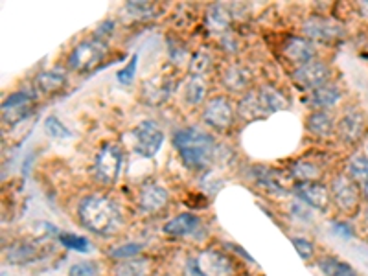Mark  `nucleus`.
Listing matches in <instances>:
<instances>
[{
  "mask_svg": "<svg viewBox=\"0 0 368 276\" xmlns=\"http://www.w3.org/2000/svg\"><path fill=\"white\" fill-rule=\"evenodd\" d=\"M168 203H170V194L159 183H145L138 192V206L144 212H160L168 206Z\"/></svg>",
  "mask_w": 368,
  "mask_h": 276,
  "instance_id": "obj_12",
  "label": "nucleus"
},
{
  "mask_svg": "<svg viewBox=\"0 0 368 276\" xmlns=\"http://www.w3.org/2000/svg\"><path fill=\"white\" fill-rule=\"evenodd\" d=\"M237 117L247 121L267 117L262 103H260V98H258V91H249L247 94L242 98V102L237 105Z\"/></svg>",
  "mask_w": 368,
  "mask_h": 276,
  "instance_id": "obj_21",
  "label": "nucleus"
},
{
  "mask_svg": "<svg viewBox=\"0 0 368 276\" xmlns=\"http://www.w3.org/2000/svg\"><path fill=\"white\" fill-rule=\"evenodd\" d=\"M230 22H232V17H230V11L225 8L223 4H216L210 8L209 15H206V25L212 32H218V34H228V28H230Z\"/></svg>",
  "mask_w": 368,
  "mask_h": 276,
  "instance_id": "obj_25",
  "label": "nucleus"
},
{
  "mask_svg": "<svg viewBox=\"0 0 368 276\" xmlns=\"http://www.w3.org/2000/svg\"><path fill=\"white\" fill-rule=\"evenodd\" d=\"M6 258H8V262L13 263V265H28V263L35 262V260L39 258V249L35 247L34 243H17V245L10 247Z\"/></svg>",
  "mask_w": 368,
  "mask_h": 276,
  "instance_id": "obj_23",
  "label": "nucleus"
},
{
  "mask_svg": "<svg viewBox=\"0 0 368 276\" xmlns=\"http://www.w3.org/2000/svg\"><path fill=\"white\" fill-rule=\"evenodd\" d=\"M34 100V94L26 91H19L10 94V96L4 100V103H2V118H4V124L15 126V124H19L20 120H25L29 114V111H32Z\"/></svg>",
  "mask_w": 368,
  "mask_h": 276,
  "instance_id": "obj_9",
  "label": "nucleus"
},
{
  "mask_svg": "<svg viewBox=\"0 0 368 276\" xmlns=\"http://www.w3.org/2000/svg\"><path fill=\"white\" fill-rule=\"evenodd\" d=\"M225 88L230 92H245L247 94L249 87L252 83V74L247 67L243 65H230L225 68L223 76H221Z\"/></svg>",
  "mask_w": 368,
  "mask_h": 276,
  "instance_id": "obj_16",
  "label": "nucleus"
},
{
  "mask_svg": "<svg viewBox=\"0 0 368 276\" xmlns=\"http://www.w3.org/2000/svg\"><path fill=\"white\" fill-rule=\"evenodd\" d=\"M350 179H354L357 184L368 183V157L367 155H354L348 160L346 166Z\"/></svg>",
  "mask_w": 368,
  "mask_h": 276,
  "instance_id": "obj_29",
  "label": "nucleus"
},
{
  "mask_svg": "<svg viewBox=\"0 0 368 276\" xmlns=\"http://www.w3.org/2000/svg\"><path fill=\"white\" fill-rule=\"evenodd\" d=\"M258 98H260V103H262L263 111H265L267 117L272 114V112L284 111V109L289 107V100H287L278 88L271 87V85H265V87L258 88Z\"/></svg>",
  "mask_w": 368,
  "mask_h": 276,
  "instance_id": "obj_20",
  "label": "nucleus"
},
{
  "mask_svg": "<svg viewBox=\"0 0 368 276\" xmlns=\"http://www.w3.org/2000/svg\"><path fill=\"white\" fill-rule=\"evenodd\" d=\"M204 96H206V85H204L203 78L190 76L188 83H186V91H184L186 102L192 103V105H199L204 100Z\"/></svg>",
  "mask_w": 368,
  "mask_h": 276,
  "instance_id": "obj_30",
  "label": "nucleus"
},
{
  "mask_svg": "<svg viewBox=\"0 0 368 276\" xmlns=\"http://www.w3.org/2000/svg\"><path fill=\"white\" fill-rule=\"evenodd\" d=\"M302 32L308 39L322 41V43L339 39L343 35V28L335 20L322 19V17H311V19L305 20Z\"/></svg>",
  "mask_w": 368,
  "mask_h": 276,
  "instance_id": "obj_11",
  "label": "nucleus"
},
{
  "mask_svg": "<svg viewBox=\"0 0 368 276\" xmlns=\"http://www.w3.org/2000/svg\"><path fill=\"white\" fill-rule=\"evenodd\" d=\"M78 219L83 228L98 236H109L120 227L121 213L109 195L91 194L78 204Z\"/></svg>",
  "mask_w": 368,
  "mask_h": 276,
  "instance_id": "obj_1",
  "label": "nucleus"
},
{
  "mask_svg": "<svg viewBox=\"0 0 368 276\" xmlns=\"http://www.w3.org/2000/svg\"><path fill=\"white\" fill-rule=\"evenodd\" d=\"M334 230L337 234H341L344 239H350V237L354 236V230H352V227H350L348 223H343V221H337V223L334 225Z\"/></svg>",
  "mask_w": 368,
  "mask_h": 276,
  "instance_id": "obj_40",
  "label": "nucleus"
},
{
  "mask_svg": "<svg viewBox=\"0 0 368 276\" xmlns=\"http://www.w3.org/2000/svg\"><path fill=\"white\" fill-rule=\"evenodd\" d=\"M335 129V120L328 111H313L308 117V131L315 136H329Z\"/></svg>",
  "mask_w": 368,
  "mask_h": 276,
  "instance_id": "obj_22",
  "label": "nucleus"
},
{
  "mask_svg": "<svg viewBox=\"0 0 368 276\" xmlns=\"http://www.w3.org/2000/svg\"><path fill=\"white\" fill-rule=\"evenodd\" d=\"M341 100V91L335 85H324V87L317 88L310 94L308 102L315 111H328L334 105H337Z\"/></svg>",
  "mask_w": 368,
  "mask_h": 276,
  "instance_id": "obj_19",
  "label": "nucleus"
},
{
  "mask_svg": "<svg viewBox=\"0 0 368 276\" xmlns=\"http://www.w3.org/2000/svg\"><path fill=\"white\" fill-rule=\"evenodd\" d=\"M329 194L335 206L344 213H355L361 203V188L354 179H350L348 175H337L331 180Z\"/></svg>",
  "mask_w": 368,
  "mask_h": 276,
  "instance_id": "obj_6",
  "label": "nucleus"
},
{
  "mask_svg": "<svg viewBox=\"0 0 368 276\" xmlns=\"http://www.w3.org/2000/svg\"><path fill=\"white\" fill-rule=\"evenodd\" d=\"M291 173L298 183H319L320 168L311 162H295L291 166Z\"/></svg>",
  "mask_w": 368,
  "mask_h": 276,
  "instance_id": "obj_28",
  "label": "nucleus"
},
{
  "mask_svg": "<svg viewBox=\"0 0 368 276\" xmlns=\"http://www.w3.org/2000/svg\"><path fill=\"white\" fill-rule=\"evenodd\" d=\"M236 112L237 111L234 109V103L230 102V98L213 96L204 105L203 120L204 124H209L213 129L225 131L228 127H232L234 120H236Z\"/></svg>",
  "mask_w": 368,
  "mask_h": 276,
  "instance_id": "obj_7",
  "label": "nucleus"
},
{
  "mask_svg": "<svg viewBox=\"0 0 368 276\" xmlns=\"http://www.w3.org/2000/svg\"><path fill=\"white\" fill-rule=\"evenodd\" d=\"M363 195H364V199H367V201H368V183L364 184V188H363Z\"/></svg>",
  "mask_w": 368,
  "mask_h": 276,
  "instance_id": "obj_42",
  "label": "nucleus"
},
{
  "mask_svg": "<svg viewBox=\"0 0 368 276\" xmlns=\"http://www.w3.org/2000/svg\"><path fill=\"white\" fill-rule=\"evenodd\" d=\"M44 133L55 138V140H67L72 136L70 129L58 117H48L44 120Z\"/></svg>",
  "mask_w": 368,
  "mask_h": 276,
  "instance_id": "obj_31",
  "label": "nucleus"
},
{
  "mask_svg": "<svg viewBox=\"0 0 368 276\" xmlns=\"http://www.w3.org/2000/svg\"><path fill=\"white\" fill-rule=\"evenodd\" d=\"M317 265L326 276H359L354 267L346 262H341L339 258L322 256L319 258Z\"/></svg>",
  "mask_w": 368,
  "mask_h": 276,
  "instance_id": "obj_26",
  "label": "nucleus"
},
{
  "mask_svg": "<svg viewBox=\"0 0 368 276\" xmlns=\"http://www.w3.org/2000/svg\"><path fill=\"white\" fill-rule=\"evenodd\" d=\"M331 76L328 65H324L319 59H313L310 63L296 67L293 72V79L304 91H317V88L328 85V79Z\"/></svg>",
  "mask_w": 368,
  "mask_h": 276,
  "instance_id": "obj_8",
  "label": "nucleus"
},
{
  "mask_svg": "<svg viewBox=\"0 0 368 276\" xmlns=\"http://www.w3.org/2000/svg\"><path fill=\"white\" fill-rule=\"evenodd\" d=\"M293 192L301 201L320 210V212H326L329 209V203H331L329 188L322 183H296Z\"/></svg>",
  "mask_w": 368,
  "mask_h": 276,
  "instance_id": "obj_10",
  "label": "nucleus"
},
{
  "mask_svg": "<svg viewBox=\"0 0 368 276\" xmlns=\"http://www.w3.org/2000/svg\"><path fill=\"white\" fill-rule=\"evenodd\" d=\"M364 221L368 223V206H367V210H364Z\"/></svg>",
  "mask_w": 368,
  "mask_h": 276,
  "instance_id": "obj_43",
  "label": "nucleus"
},
{
  "mask_svg": "<svg viewBox=\"0 0 368 276\" xmlns=\"http://www.w3.org/2000/svg\"><path fill=\"white\" fill-rule=\"evenodd\" d=\"M150 260L147 258H131L121 260L114 267V276H150Z\"/></svg>",
  "mask_w": 368,
  "mask_h": 276,
  "instance_id": "obj_27",
  "label": "nucleus"
},
{
  "mask_svg": "<svg viewBox=\"0 0 368 276\" xmlns=\"http://www.w3.org/2000/svg\"><path fill=\"white\" fill-rule=\"evenodd\" d=\"M209 67H210L209 53L197 52L192 55V61H190V74H192V76L203 78V74L209 70Z\"/></svg>",
  "mask_w": 368,
  "mask_h": 276,
  "instance_id": "obj_32",
  "label": "nucleus"
},
{
  "mask_svg": "<svg viewBox=\"0 0 368 276\" xmlns=\"http://www.w3.org/2000/svg\"><path fill=\"white\" fill-rule=\"evenodd\" d=\"M59 242L63 243L65 247L76 252H87L88 251V242L85 237L76 236V234H61Z\"/></svg>",
  "mask_w": 368,
  "mask_h": 276,
  "instance_id": "obj_34",
  "label": "nucleus"
},
{
  "mask_svg": "<svg viewBox=\"0 0 368 276\" xmlns=\"http://www.w3.org/2000/svg\"><path fill=\"white\" fill-rule=\"evenodd\" d=\"M136 65H138V53H133L126 67L121 68L120 72L117 74L118 81H120L121 85H131L136 76Z\"/></svg>",
  "mask_w": 368,
  "mask_h": 276,
  "instance_id": "obj_35",
  "label": "nucleus"
},
{
  "mask_svg": "<svg viewBox=\"0 0 368 276\" xmlns=\"http://www.w3.org/2000/svg\"><path fill=\"white\" fill-rule=\"evenodd\" d=\"M291 243H293V247L296 249L302 260H310L315 254V245L305 237H291Z\"/></svg>",
  "mask_w": 368,
  "mask_h": 276,
  "instance_id": "obj_36",
  "label": "nucleus"
},
{
  "mask_svg": "<svg viewBox=\"0 0 368 276\" xmlns=\"http://www.w3.org/2000/svg\"><path fill=\"white\" fill-rule=\"evenodd\" d=\"M359 8H361V13H364L368 17V2H363Z\"/></svg>",
  "mask_w": 368,
  "mask_h": 276,
  "instance_id": "obj_41",
  "label": "nucleus"
},
{
  "mask_svg": "<svg viewBox=\"0 0 368 276\" xmlns=\"http://www.w3.org/2000/svg\"><path fill=\"white\" fill-rule=\"evenodd\" d=\"M201 227V219L195 216V213L184 212L175 216L173 219H170L168 223L164 225V234L171 237H184V236H192L195 234Z\"/></svg>",
  "mask_w": 368,
  "mask_h": 276,
  "instance_id": "obj_17",
  "label": "nucleus"
},
{
  "mask_svg": "<svg viewBox=\"0 0 368 276\" xmlns=\"http://www.w3.org/2000/svg\"><path fill=\"white\" fill-rule=\"evenodd\" d=\"M135 151L144 159H153L164 144V131L153 120H144L133 129Z\"/></svg>",
  "mask_w": 368,
  "mask_h": 276,
  "instance_id": "obj_5",
  "label": "nucleus"
},
{
  "mask_svg": "<svg viewBox=\"0 0 368 276\" xmlns=\"http://www.w3.org/2000/svg\"><path fill=\"white\" fill-rule=\"evenodd\" d=\"M35 88L43 94H52V92H58L67 85V76L61 72H41L35 76L34 79Z\"/></svg>",
  "mask_w": 368,
  "mask_h": 276,
  "instance_id": "obj_24",
  "label": "nucleus"
},
{
  "mask_svg": "<svg viewBox=\"0 0 368 276\" xmlns=\"http://www.w3.org/2000/svg\"><path fill=\"white\" fill-rule=\"evenodd\" d=\"M184 276H206L203 271H201V267L197 263V258H190L186 267H184Z\"/></svg>",
  "mask_w": 368,
  "mask_h": 276,
  "instance_id": "obj_39",
  "label": "nucleus"
},
{
  "mask_svg": "<svg viewBox=\"0 0 368 276\" xmlns=\"http://www.w3.org/2000/svg\"><path fill=\"white\" fill-rule=\"evenodd\" d=\"M201 271L206 276H232V262L219 251H204L197 256Z\"/></svg>",
  "mask_w": 368,
  "mask_h": 276,
  "instance_id": "obj_13",
  "label": "nucleus"
},
{
  "mask_svg": "<svg viewBox=\"0 0 368 276\" xmlns=\"http://www.w3.org/2000/svg\"><path fill=\"white\" fill-rule=\"evenodd\" d=\"M96 275V265L92 262L74 263L68 271V276H94Z\"/></svg>",
  "mask_w": 368,
  "mask_h": 276,
  "instance_id": "obj_38",
  "label": "nucleus"
},
{
  "mask_svg": "<svg viewBox=\"0 0 368 276\" xmlns=\"http://www.w3.org/2000/svg\"><path fill=\"white\" fill-rule=\"evenodd\" d=\"M107 53V41L92 35L88 39L81 41L68 55V67L78 72H87L96 67Z\"/></svg>",
  "mask_w": 368,
  "mask_h": 276,
  "instance_id": "obj_3",
  "label": "nucleus"
},
{
  "mask_svg": "<svg viewBox=\"0 0 368 276\" xmlns=\"http://www.w3.org/2000/svg\"><path fill=\"white\" fill-rule=\"evenodd\" d=\"M175 88V81H170L168 78L157 76V78L150 79L144 83V91H142V98L150 105H159L170 96L171 91Z\"/></svg>",
  "mask_w": 368,
  "mask_h": 276,
  "instance_id": "obj_18",
  "label": "nucleus"
},
{
  "mask_svg": "<svg viewBox=\"0 0 368 276\" xmlns=\"http://www.w3.org/2000/svg\"><path fill=\"white\" fill-rule=\"evenodd\" d=\"M127 11H131L135 17H147V15L155 13V6L151 4V2H129L126 6Z\"/></svg>",
  "mask_w": 368,
  "mask_h": 276,
  "instance_id": "obj_37",
  "label": "nucleus"
},
{
  "mask_svg": "<svg viewBox=\"0 0 368 276\" xmlns=\"http://www.w3.org/2000/svg\"><path fill=\"white\" fill-rule=\"evenodd\" d=\"M367 150H368V145H367Z\"/></svg>",
  "mask_w": 368,
  "mask_h": 276,
  "instance_id": "obj_44",
  "label": "nucleus"
},
{
  "mask_svg": "<svg viewBox=\"0 0 368 276\" xmlns=\"http://www.w3.org/2000/svg\"><path fill=\"white\" fill-rule=\"evenodd\" d=\"M121 162H124V153H121L120 145L105 142L98 151L96 159H94L96 177L103 184H114L121 171Z\"/></svg>",
  "mask_w": 368,
  "mask_h": 276,
  "instance_id": "obj_4",
  "label": "nucleus"
},
{
  "mask_svg": "<svg viewBox=\"0 0 368 276\" xmlns=\"http://www.w3.org/2000/svg\"><path fill=\"white\" fill-rule=\"evenodd\" d=\"M337 133H339L341 140L346 144H355L363 138L364 133V114L359 111L344 112L343 118L337 124Z\"/></svg>",
  "mask_w": 368,
  "mask_h": 276,
  "instance_id": "obj_14",
  "label": "nucleus"
},
{
  "mask_svg": "<svg viewBox=\"0 0 368 276\" xmlns=\"http://www.w3.org/2000/svg\"><path fill=\"white\" fill-rule=\"evenodd\" d=\"M142 252V245L140 243H126V245H121V247L112 249L109 252V256L111 258H118V260H131V258H136Z\"/></svg>",
  "mask_w": 368,
  "mask_h": 276,
  "instance_id": "obj_33",
  "label": "nucleus"
},
{
  "mask_svg": "<svg viewBox=\"0 0 368 276\" xmlns=\"http://www.w3.org/2000/svg\"><path fill=\"white\" fill-rule=\"evenodd\" d=\"M284 53L287 55L291 63H295L296 67L310 63L313 59H317V50L308 37H289L284 46Z\"/></svg>",
  "mask_w": 368,
  "mask_h": 276,
  "instance_id": "obj_15",
  "label": "nucleus"
},
{
  "mask_svg": "<svg viewBox=\"0 0 368 276\" xmlns=\"http://www.w3.org/2000/svg\"><path fill=\"white\" fill-rule=\"evenodd\" d=\"M173 145L188 170L203 171L213 160L216 140L210 133L199 127H184L173 136Z\"/></svg>",
  "mask_w": 368,
  "mask_h": 276,
  "instance_id": "obj_2",
  "label": "nucleus"
}]
</instances>
